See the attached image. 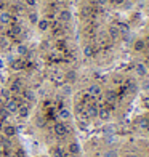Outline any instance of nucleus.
<instances>
[{
  "mask_svg": "<svg viewBox=\"0 0 149 157\" xmlns=\"http://www.w3.org/2000/svg\"><path fill=\"white\" fill-rule=\"evenodd\" d=\"M108 34H109V37H111L112 40H117V39L120 37V35H122V34H120V31H119V27H117V26H111L109 29H108Z\"/></svg>",
  "mask_w": 149,
  "mask_h": 157,
  "instance_id": "nucleus-10",
  "label": "nucleus"
},
{
  "mask_svg": "<svg viewBox=\"0 0 149 157\" xmlns=\"http://www.w3.org/2000/svg\"><path fill=\"white\" fill-rule=\"evenodd\" d=\"M135 72H136L139 77H146L147 75V67L144 63H138L136 66H135Z\"/></svg>",
  "mask_w": 149,
  "mask_h": 157,
  "instance_id": "nucleus-7",
  "label": "nucleus"
},
{
  "mask_svg": "<svg viewBox=\"0 0 149 157\" xmlns=\"http://www.w3.org/2000/svg\"><path fill=\"white\" fill-rule=\"evenodd\" d=\"M83 55L87 56V58H90V56H93V47H90V45H87L83 48Z\"/></svg>",
  "mask_w": 149,
  "mask_h": 157,
  "instance_id": "nucleus-19",
  "label": "nucleus"
},
{
  "mask_svg": "<svg viewBox=\"0 0 149 157\" xmlns=\"http://www.w3.org/2000/svg\"><path fill=\"white\" fill-rule=\"evenodd\" d=\"M24 98L27 99V101H32V99H34V93L27 90V91H24Z\"/></svg>",
  "mask_w": 149,
  "mask_h": 157,
  "instance_id": "nucleus-23",
  "label": "nucleus"
},
{
  "mask_svg": "<svg viewBox=\"0 0 149 157\" xmlns=\"http://www.w3.org/2000/svg\"><path fill=\"white\" fill-rule=\"evenodd\" d=\"M133 50H135V52H144V50H146V40H143V39L135 40Z\"/></svg>",
  "mask_w": 149,
  "mask_h": 157,
  "instance_id": "nucleus-9",
  "label": "nucleus"
},
{
  "mask_svg": "<svg viewBox=\"0 0 149 157\" xmlns=\"http://www.w3.org/2000/svg\"><path fill=\"white\" fill-rule=\"evenodd\" d=\"M27 53V47L26 45H18V55H26Z\"/></svg>",
  "mask_w": 149,
  "mask_h": 157,
  "instance_id": "nucleus-22",
  "label": "nucleus"
},
{
  "mask_svg": "<svg viewBox=\"0 0 149 157\" xmlns=\"http://www.w3.org/2000/svg\"><path fill=\"white\" fill-rule=\"evenodd\" d=\"M0 23H3V24L11 23V15L8 11H2V13H0Z\"/></svg>",
  "mask_w": 149,
  "mask_h": 157,
  "instance_id": "nucleus-17",
  "label": "nucleus"
},
{
  "mask_svg": "<svg viewBox=\"0 0 149 157\" xmlns=\"http://www.w3.org/2000/svg\"><path fill=\"white\" fill-rule=\"evenodd\" d=\"M71 18H72V15H71L69 10H61L59 11V21L61 23H69Z\"/></svg>",
  "mask_w": 149,
  "mask_h": 157,
  "instance_id": "nucleus-13",
  "label": "nucleus"
},
{
  "mask_svg": "<svg viewBox=\"0 0 149 157\" xmlns=\"http://www.w3.org/2000/svg\"><path fill=\"white\" fill-rule=\"evenodd\" d=\"M98 117L101 120H104V122H108V120L111 119V111L106 108V106H104V108H99L98 109Z\"/></svg>",
  "mask_w": 149,
  "mask_h": 157,
  "instance_id": "nucleus-6",
  "label": "nucleus"
},
{
  "mask_svg": "<svg viewBox=\"0 0 149 157\" xmlns=\"http://www.w3.org/2000/svg\"><path fill=\"white\" fill-rule=\"evenodd\" d=\"M87 95H90L91 98H99L103 95V90H101V87H99L98 83H91L90 87L87 88Z\"/></svg>",
  "mask_w": 149,
  "mask_h": 157,
  "instance_id": "nucleus-2",
  "label": "nucleus"
},
{
  "mask_svg": "<svg viewBox=\"0 0 149 157\" xmlns=\"http://www.w3.org/2000/svg\"><path fill=\"white\" fill-rule=\"evenodd\" d=\"M138 125H139L141 128H149V120L144 119V117H141V119L138 120Z\"/></svg>",
  "mask_w": 149,
  "mask_h": 157,
  "instance_id": "nucleus-20",
  "label": "nucleus"
},
{
  "mask_svg": "<svg viewBox=\"0 0 149 157\" xmlns=\"http://www.w3.org/2000/svg\"><path fill=\"white\" fill-rule=\"evenodd\" d=\"M143 88H144V90H149V82H144V83H143Z\"/></svg>",
  "mask_w": 149,
  "mask_h": 157,
  "instance_id": "nucleus-28",
  "label": "nucleus"
},
{
  "mask_svg": "<svg viewBox=\"0 0 149 157\" xmlns=\"http://www.w3.org/2000/svg\"><path fill=\"white\" fill-rule=\"evenodd\" d=\"M127 157H139L138 154H130V155H127Z\"/></svg>",
  "mask_w": 149,
  "mask_h": 157,
  "instance_id": "nucleus-30",
  "label": "nucleus"
},
{
  "mask_svg": "<svg viewBox=\"0 0 149 157\" xmlns=\"http://www.w3.org/2000/svg\"><path fill=\"white\" fill-rule=\"evenodd\" d=\"M104 157H117V152H116V151H111V149H109V151L104 152Z\"/></svg>",
  "mask_w": 149,
  "mask_h": 157,
  "instance_id": "nucleus-24",
  "label": "nucleus"
},
{
  "mask_svg": "<svg viewBox=\"0 0 149 157\" xmlns=\"http://www.w3.org/2000/svg\"><path fill=\"white\" fill-rule=\"evenodd\" d=\"M75 75H74V72H69V75H67V78H71V80H72V78H74Z\"/></svg>",
  "mask_w": 149,
  "mask_h": 157,
  "instance_id": "nucleus-29",
  "label": "nucleus"
},
{
  "mask_svg": "<svg viewBox=\"0 0 149 157\" xmlns=\"http://www.w3.org/2000/svg\"><path fill=\"white\" fill-rule=\"evenodd\" d=\"M53 132H55V135L56 136H66V135L69 133V128H67V125L64 124V122H56L55 124V127H53Z\"/></svg>",
  "mask_w": 149,
  "mask_h": 157,
  "instance_id": "nucleus-1",
  "label": "nucleus"
},
{
  "mask_svg": "<svg viewBox=\"0 0 149 157\" xmlns=\"http://www.w3.org/2000/svg\"><path fill=\"white\" fill-rule=\"evenodd\" d=\"M29 21H31L32 24H37V21H39V16H37V13H35V11L29 13Z\"/></svg>",
  "mask_w": 149,
  "mask_h": 157,
  "instance_id": "nucleus-21",
  "label": "nucleus"
},
{
  "mask_svg": "<svg viewBox=\"0 0 149 157\" xmlns=\"http://www.w3.org/2000/svg\"><path fill=\"white\" fill-rule=\"evenodd\" d=\"M98 106L95 104V103H91V104H88L87 108H85V114H87V117H90V119H93V117H98Z\"/></svg>",
  "mask_w": 149,
  "mask_h": 157,
  "instance_id": "nucleus-4",
  "label": "nucleus"
},
{
  "mask_svg": "<svg viewBox=\"0 0 149 157\" xmlns=\"http://www.w3.org/2000/svg\"><path fill=\"white\" fill-rule=\"evenodd\" d=\"M58 116L63 119V120H67L69 117H71V112H69V109H66V108H61L59 109V114H58Z\"/></svg>",
  "mask_w": 149,
  "mask_h": 157,
  "instance_id": "nucleus-18",
  "label": "nucleus"
},
{
  "mask_svg": "<svg viewBox=\"0 0 149 157\" xmlns=\"http://www.w3.org/2000/svg\"><path fill=\"white\" fill-rule=\"evenodd\" d=\"M37 27H39V31L40 32H45V31H48V27H50V21L48 19H39L37 21Z\"/></svg>",
  "mask_w": 149,
  "mask_h": 157,
  "instance_id": "nucleus-14",
  "label": "nucleus"
},
{
  "mask_svg": "<svg viewBox=\"0 0 149 157\" xmlns=\"http://www.w3.org/2000/svg\"><path fill=\"white\" fill-rule=\"evenodd\" d=\"M0 127H3V125H2V122H0Z\"/></svg>",
  "mask_w": 149,
  "mask_h": 157,
  "instance_id": "nucleus-31",
  "label": "nucleus"
},
{
  "mask_svg": "<svg viewBox=\"0 0 149 157\" xmlns=\"http://www.w3.org/2000/svg\"><path fill=\"white\" fill-rule=\"evenodd\" d=\"M29 112H31V109H29V106H27V104H21V106H18V111H16V114H18L19 117L26 119L27 116H29Z\"/></svg>",
  "mask_w": 149,
  "mask_h": 157,
  "instance_id": "nucleus-8",
  "label": "nucleus"
},
{
  "mask_svg": "<svg viewBox=\"0 0 149 157\" xmlns=\"http://www.w3.org/2000/svg\"><path fill=\"white\" fill-rule=\"evenodd\" d=\"M52 157H66V152H64V149L59 147V146H56L52 149Z\"/></svg>",
  "mask_w": 149,
  "mask_h": 157,
  "instance_id": "nucleus-16",
  "label": "nucleus"
},
{
  "mask_svg": "<svg viewBox=\"0 0 149 157\" xmlns=\"http://www.w3.org/2000/svg\"><path fill=\"white\" fill-rule=\"evenodd\" d=\"M67 152H69L71 155H79V154H80V144H79L77 141H72V143L67 146Z\"/></svg>",
  "mask_w": 149,
  "mask_h": 157,
  "instance_id": "nucleus-5",
  "label": "nucleus"
},
{
  "mask_svg": "<svg viewBox=\"0 0 149 157\" xmlns=\"http://www.w3.org/2000/svg\"><path fill=\"white\" fill-rule=\"evenodd\" d=\"M24 2H26V5H27V6H31V8L37 5V0H24Z\"/></svg>",
  "mask_w": 149,
  "mask_h": 157,
  "instance_id": "nucleus-25",
  "label": "nucleus"
},
{
  "mask_svg": "<svg viewBox=\"0 0 149 157\" xmlns=\"http://www.w3.org/2000/svg\"><path fill=\"white\" fill-rule=\"evenodd\" d=\"M5 109L8 111V112H16L18 111V103H16V99H8L6 101V104H5Z\"/></svg>",
  "mask_w": 149,
  "mask_h": 157,
  "instance_id": "nucleus-11",
  "label": "nucleus"
},
{
  "mask_svg": "<svg viewBox=\"0 0 149 157\" xmlns=\"http://www.w3.org/2000/svg\"><path fill=\"white\" fill-rule=\"evenodd\" d=\"M72 157H77V155H72Z\"/></svg>",
  "mask_w": 149,
  "mask_h": 157,
  "instance_id": "nucleus-32",
  "label": "nucleus"
},
{
  "mask_svg": "<svg viewBox=\"0 0 149 157\" xmlns=\"http://www.w3.org/2000/svg\"><path fill=\"white\" fill-rule=\"evenodd\" d=\"M21 90H23V82H21L19 78L13 80L11 82V87H10V91H13V93H19Z\"/></svg>",
  "mask_w": 149,
  "mask_h": 157,
  "instance_id": "nucleus-12",
  "label": "nucleus"
},
{
  "mask_svg": "<svg viewBox=\"0 0 149 157\" xmlns=\"http://www.w3.org/2000/svg\"><path fill=\"white\" fill-rule=\"evenodd\" d=\"M16 133H18V130H16L15 125H10V124L3 125V136L5 138H13Z\"/></svg>",
  "mask_w": 149,
  "mask_h": 157,
  "instance_id": "nucleus-3",
  "label": "nucleus"
},
{
  "mask_svg": "<svg viewBox=\"0 0 149 157\" xmlns=\"http://www.w3.org/2000/svg\"><path fill=\"white\" fill-rule=\"evenodd\" d=\"M109 2L114 5H122V3H125V0H109Z\"/></svg>",
  "mask_w": 149,
  "mask_h": 157,
  "instance_id": "nucleus-26",
  "label": "nucleus"
},
{
  "mask_svg": "<svg viewBox=\"0 0 149 157\" xmlns=\"http://www.w3.org/2000/svg\"><path fill=\"white\" fill-rule=\"evenodd\" d=\"M96 2H98L99 5H106V3H108V2H109V0H96Z\"/></svg>",
  "mask_w": 149,
  "mask_h": 157,
  "instance_id": "nucleus-27",
  "label": "nucleus"
},
{
  "mask_svg": "<svg viewBox=\"0 0 149 157\" xmlns=\"http://www.w3.org/2000/svg\"><path fill=\"white\" fill-rule=\"evenodd\" d=\"M116 99H117V95H116V91L109 90L108 93H106V104H112V106H114Z\"/></svg>",
  "mask_w": 149,
  "mask_h": 157,
  "instance_id": "nucleus-15",
  "label": "nucleus"
}]
</instances>
